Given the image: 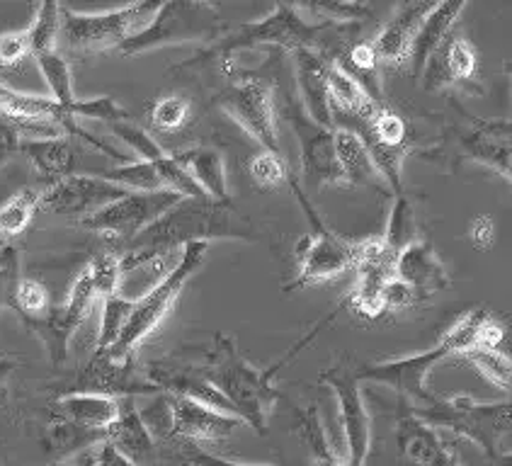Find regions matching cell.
I'll return each instance as SVG.
<instances>
[{"instance_id":"obj_32","label":"cell","mask_w":512,"mask_h":466,"mask_svg":"<svg viewBox=\"0 0 512 466\" xmlns=\"http://www.w3.org/2000/svg\"><path fill=\"white\" fill-rule=\"evenodd\" d=\"M25 132L39 134V139H56V136H66L64 129L56 122L37 117H20L13 112L0 110V168L10 161V158L20 153V144L25 141Z\"/></svg>"},{"instance_id":"obj_52","label":"cell","mask_w":512,"mask_h":466,"mask_svg":"<svg viewBox=\"0 0 512 466\" xmlns=\"http://www.w3.org/2000/svg\"><path fill=\"white\" fill-rule=\"evenodd\" d=\"M415 301H418V294H415L406 282L398 280V277H391V280L386 282V287L381 289V309L384 311L408 309Z\"/></svg>"},{"instance_id":"obj_35","label":"cell","mask_w":512,"mask_h":466,"mask_svg":"<svg viewBox=\"0 0 512 466\" xmlns=\"http://www.w3.org/2000/svg\"><path fill=\"white\" fill-rule=\"evenodd\" d=\"M42 207V195L34 190H20L0 207V238L13 241L30 226L34 212Z\"/></svg>"},{"instance_id":"obj_56","label":"cell","mask_w":512,"mask_h":466,"mask_svg":"<svg viewBox=\"0 0 512 466\" xmlns=\"http://www.w3.org/2000/svg\"><path fill=\"white\" fill-rule=\"evenodd\" d=\"M192 466H275V464H243V462H231V459H224V457H216V454H209V452H195L190 457Z\"/></svg>"},{"instance_id":"obj_27","label":"cell","mask_w":512,"mask_h":466,"mask_svg":"<svg viewBox=\"0 0 512 466\" xmlns=\"http://www.w3.org/2000/svg\"><path fill=\"white\" fill-rule=\"evenodd\" d=\"M105 437L117 452H122L124 457L132 459L139 466L156 452V437L151 435L141 413L136 411L134 399H119L117 420L105 430Z\"/></svg>"},{"instance_id":"obj_5","label":"cell","mask_w":512,"mask_h":466,"mask_svg":"<svg viewBox=\"0 0 512 466\" xmlns=\"http://www.w3.org/2000/svg\"><path fill=\"white\" fill-rule=\"evenodd\" d=\"M207 250H209V243L204 241L187 243V246L182 248L178 265H175L173 270H170L168 275L156 284V287H151L149 292L134 299V309H132V316H129L127 326H124V331L117 338V343L105 352L110 360L122 362L127 360V357H134L136 348H139V345L144 343L153 331H156L158 323H161L163 318L168 316V311L175 306V301H178L182 289H185V284L190 282V277L195 275L199 267H202L204 258H207Z\"/></svg>"},{"instance_id":"obj_7","label":"cell","mask_w":512,"mask_h":466,"mask_svg":"<svg viewBox=\"0 0 512 466\" xmlns=\"http://www.w3.org/2000/svg\"><path fill=\"white\" fill-rule=\"evenodd\" d=\"M229 27L221 22L219 8L209 3H161L146 27L119 47V54L136 56L173 44L216 42Z\"/></svg>"},{"instance_id":"obj_42","label":"cell","mask_w":512,"mask_h":466,"mask_svg":"<svg viewBox=\"0 0 512 466\" xmlns=\"http://www.w3.org/2000/svg\"><path fill=\"white\" fill-rule=\"evenodd\" d=\"M442 61L452 78V83H469L476 76L479 68V54H476L474 44L466 42L462 37H449L440 47Z\"/></svg>"},{"instance_id":"obj_36","label":"cell","mask_w":512,"mask_h":466,"mask_svg":"<svg viewBox=\"0 0 512 466\" xmlns=\"http://www.w3.org/2000/svg\"><path fill=\"white\" fill-rule=\"evenodd\" d=\"M347 73L360 81L369 90L374 100L381 102V85H379V56L372 42H355L347 49L345 61H338Z\"/></svg>"},{"instance_id":"obj_26","label":"cell","mask_w":512,"mask_h":466,"mask_svg":"<svg viewBox=\"0 0 512 466\" xmlns=\"http://www.w3.org/2000/svg\"><path fill=\"white\" fill-rule=\"evenodd\" d=\"M333 144L340 173H343L347 185L369 187V190L391 195L389 185L384 183L377 166H374L367 144H364L360 134L352 132L350 127H333Z\"/></svg>"},{"instance_id":"obj_31","label":"cell","mask_w":512,"mask_h":466,"mask_svg":"<svg viewBox=\"0 0 512 466\" xmlns=\"http://www.w3.org/2000/svg\"><path fill=\"white\" fill-rule=\"evenodd\" d=\"M328 81V95H331L333 112L338 110L340 115H347L352 119H367L374 112V107L381 105L369 95V90L357 81L352 73H347L338 61H328L326 71Z\"/></svg>"},{"instance_id":"obj_16","label":"cell","mask_w":512,"mask_h":466,"mask_svg":"<svg viewBox=\"0 0 512 466\" xmlns=\"http://www.w3.org/2000/svg\"><path fill=\"white\" fill-rule=\"evenodd\" d=\"M355 287H352L347 304L357 314L367 318H379L381 309V289L391 277H396V253L384 243V238H367L360 241L355 267Z\"/></svg>"},{"instance_id":"obj_22","label":"cell","mask_w":512,"mask_h":466,"mask_svg":"<svg viewBox=\"0 0 512 466\" xmlns=\"http://www.w3.org/2000/svg\"><path fill=\"white\" fill-rule=\"evenodd\" d=\"M435 3H423V0H415V3H401L394 10V15L389 17L381 32L374 39V49L381 64L386 66H401L406 64L408 49H411L415 32L420 30L423 20L428 17Z\"/></svg>"},{"instance_id":"obj_34","label":"cell","mask_w":512,"mask_h":466,"mask_svg":"<svg viewBox=\"0 0 512 466\" xmlns=\"http://www.w3.org/2000/svg\"><path fill=\"white\" fill-rule=\"evenodd\" d=\"M384 243L398 255L401 250L413 246L418 241V219H415V207L406 195H396L394 207L389 212V221H386Z\"/></svg>"},{"instance_id":"obj_51","label":"cell","mask_w":512,"mask_h":466,"mask_svg":"<svg viewBox=\"0 0 512 466\" xmlns=\"http://www.w3.org/2000/svg\"><path fill=\"white\" fill-rule=\"evenodd\" d=\"M299 10H311V13L323 15V20L338 22V25H350V22H360L374 15L372 8L362 3H311L299 5Z\"/></svg>"},{"instance_id":"obj_10","label":"cell","mask_w":512,"mask_h":466,"mask_svg":"<svg viewBox=\"0 0 512 466\" xmlns=\"http://www.w3.org/2000/svg\"><path fill=\"white\" fill-rule=\"evenodd\" d=\"M280 110L289 127L294 129L299 139V158H301V180L306 187H323V185H340L345 183L340 173L338 158H335L333 129L323 127L304 112L299 95L284 88L280 95Z\"/></svg>"},{"instance_id":"obj_25","label":"cell","mask_w":512,"mask_h":466,"mask_svg":"<svg viewBox=\"0 0 512 466\" xmlns=\"http://www.w3.org/2000/svg\"><path fill=\"white\" fill-rule=\"evenodd\" d=\"M464 8L466 3H462V0H442V3L432 5V10L423 20L420 30L415 32L411 49H408L406 64L411 66V76L415 81L423 76L430 59L437 54V49L447 42V34L452 30L454 22H457V17L462 15Z\"/></svg>"},{"instance_id":"obj_39","label":"cell","mask_w":512,"mask_h":466,"mask_svg":"<svg viewBox=\"0 0 512 466\" xmlns=\"http://www.w3.org/2000/svg\"><path fill=\"white\" fill-rule=\"evenodd\" d=\"M132 309H134V299L124 297V294L119 292L102 299V321H100V335H98V350L95 352H107L117 343V338L122 335L124 326H127L129 316H132Z\"/></svg>"},{"instance_id":"obj_13","label":"cell","mask_w":512,"mask_h":466,"mask_svg":"<svg viewBox=\"0 0 512 466\" xmlns=\"http://www.w3.org/2000/svg\"><path fill=\"white\" fill-rule=\"evenodd\" d=\"M95 297H98V294H95L93 280H90V270L88 265H85L81 275L73 282L64 304L51 306L42 318H25V321H22V326H25L27 331L42 340L54 367H61L66 362L73 335H76L78 326L83 323V318L88 314Z\"/></svg>"},{"instance_id":"obj_18","label":"cell","mask_w":512,"mask_h":466,"mask_svg":"<svg viewBox=\"0 0 512 466\" xmlns=\"http://www.w3.org/2000/svg\"><path fill=\"white\" fill-rule=\"evenodd\" d=\"M396 452L394 466H462L442 430L415 416L406 401H401L396 418Z\"/></svg>"},{"instance_id":"obj_20","label":"cell","mask_w":512,"mask_h":466,"mask_svg":"<svg viewBox=\"0 0 512 466\" xmlns=\"http://www.w3.org/2000/svg\"><path fill=\"white\" fill-rule=\"evenodd\" d=\"M144 374L151 384H156L158 389H161V394L163 391H168L170 396L195 399L199 403H204V406L214 408V411L229 413V416H233V408L229 406V401L214 389L202 367H195L190 365V362L168 357V360L151 362Z\"/></svg>"},{"instance_id":"obj_60","label":"cell","mask_w":512,"mask_h":466,"mask_svg":"<svg viewBox=\"0 0 512 466\" xmlns=\"http://www.w3.org/2000/svg\"><path fill=\"white\" fill-rule=\"evenodd\" d=\"M505 71H508V76H510V83H512V61L508 66H505Z\"/></svg>"},{"instance_id":"obj_43","label":"cell","mask_w":512,"mask_h":466,"mask_svg":"<svg viewBox=\"0 0 512 466\" xmlns=\"http://www.w3.org/2000/svg\"><path fill=\"white\" fill-rule=\"evenodd\" d=\"M250 178L258 187L263 190H277V187L292 185V178H289L287 161L282 158V153L275 151H260L250 158Z\"/></svg>"},{"instance_id":"obj_50","label":"cell","mask_w":512,"mask_h":466,"mask_svg":"<svg viewBox=\"0 0 512 466\" xmlns=\"http://www.w3.org/2000/svg\"><path fill=\"white\" fill-rule=\"evenodd\" d=\"M32 54L30 32L25 30H10L0 34V68L5 71H15L27 61Z\"/></svg>"},{"instance_id":"obj_15","label":"cell","mask_w":512,"mask_h":466,"mask_svg":"<svg viewBox=\"0 0 512 466\" xmlns=\"http://www.w3.org/2000/svg\"><path fill=\"white\" fill-rule=\"evenodd\" d=\"M64 394H102L112 399H134V396H158L161 389L146 379V374H136L134 357L115 362L105 352H95L93 360L61 391Z\"/></svg>"},{"instance_id":"obj_33","label":"cell","mask_w":512,"mask_h":466,"mask_svg":"<svg viewBox=\"0 0 512 466\" xmlns=\"http://www.w3.org/2000/svg\"><path fill=\"white\" fill-rule=\"evenodd\" d=\"M34 59H37L39 71H42L44 81L49 85L51 100H54L56 105H59L68 115V107L78 100L76 93H73V76H71V66H68V61L59 54V51L39 54L34 56Z\"/></svg>"},{"instance_id":"obj_38","label":"cell","mask_w":512,"mask_h":466,"mask_svg":"<svg viewBox=\"0 0 512 466\" xmlns=\"http://www.w3.org/2000/svg\"><path fill=\"white\" fill-rule=\"evenodd\" d=\"M102 178L110 180V183H115L119 187H124V190H129V192L166 190L156 163H149V161H127V163H122V166L107 170Z\"/></svg>"},{"instance_id":"obj_53","label":"cell","mask_w":512,"mask_h":466,"mask_svg":"<svg viewBox=\"0 0 512 466\" xmlns=\"http://www.w3.org/2000/svg\"><path fill=\"white\" fill-rule=\"evenodd\" d=\"M469 238L479 250H488L496 241V221L491 217H476L469 226Z\"/></svg>"},{"instance_id":"obj_9","label":"cell","mask_w":512,"mask_h":466,"mask_svg":"<svg viewBox=\"0 0 512 466\" xmlns=\"http://www.w3.org/2000/svg\"><path fill=\"white\" fill-rule=\"evenodd\" d=\"M292 190L297 192V200L301 207L306 209L309 219L314 221V233L304 236L297 246V260H299V280L289 289L309 287V284H321L326 280H335V277L345 275L355 267L357 250H360V241H350V238L338 236L331 229H326L321 219H318L316 209L311 207L306 195L301 192L297 183H292Z\"/></svg>"},{"instance_id":"obj_45","label":"cell","mask_w":512,"mask_h":466,"mask_svg":"<svg viewBox=\"0 0 512 466\" xmlns=\"http://www.w3.org/2000/svg\"><path fill=\"white\" fill-rule=\"evenodd\" d=\"M112 134H115L119 141H124V144H127L129 149L139 156V161L158 163L168 156V153L161 149V144H158V141L153 139L146 129H141L139 124H132L129 119L127 122L112 124Z\"/></svg>"},{"instance_id":"obj_19","label":"cell","mask_w":512,"mask_h":466,"mask_svg":"<svg viewBox=\"0 0 512 466\" xmlns=\"http://www.w3.org/2000/svg\"><path fill=\"white\" fill-rule=\"evenodd\" d=\"M170 435L190 442H219L243 428V420L229 413L214 411L195 399L168 396Z\"/></svg>"},{"instance_id":"obj_1","label":"cell","mask_w":512,"mask_h":466,"mask_svg":"<svg viewBox=\"0 0 512 466\" xmlns=\"http://www.w3.org/2000/svg\"><path fill=\"white\" fill-rule=\"evenodd\" d=\"M212 238H236V241H255L253 224L233 207L231 202H216L212 197L204 200H182L170 207L161 219L153 221L146 231H141L119 258L122 275L153 263L156 258H166L170 250L185 248L187 243Z\"/></svg>"},{"instance_id":"obj_49","label":"cell","mask_w":512,"mask_h":466,"mask_svg":"<svg viewBox=\"0 0 512 466\" xmlns=\"http://www.w3.org/2000/svg\"><path fill=\"white\" fill-rule=\"evenodd\" d=\"M90 270V280H93L95 294L100 299L110 297V294H117L119 287V277H122V267H119V258L110 253L95 255L93 260L88 263Z\"/></svg>"},{"instance_id":"obj_41","label":"cell","mask_w":512,"mask_h":466,"mask_svg":"<svg viewBox=\"0 0 512 466\" xmlns=\"http://www.w3.org/2000/svg\"><path fill=\"white\" fill-rule=\"evenodd\" d=\"M30 32V44H32V54H49V51H56V42H59L61 34V5L51 3H42L37 8V15H34L32 25L27 27Z\"/></svg>"},{"instance_id":"obj_54","label":"cell","mask_w":512,"mask_h":466,"mask_svg":"<svg viewBox=\"0 0 512 466\" xmlns=\"http://www.w3.org/2000/svg\"><path fill=\"white\" fill-rule=\"evenodd\" d=\"M503 340H505V326L498 321V318L488 314L479 331V340H476V345H481V348H500Z\"/></svg>"},{"instance_id":"obj_30","label":"cell","mask_w":512,"mask_h":466,"mask_svg":"<svg viewBox=\"0 0 512 466\" xmlns=\"http://www.w3.org/2000/svg\"><path fill=\"white\" fill-rule=\"evenodd\" d=\"M173 156L195 178L204 195L216 202H231L229 183H226V163L219 151L209 149V146H197V149L173 153Z\"/></svg>"},{"instance_id":"obj_24","label":"cell","mask_w":512,"mask_h":466,"mask_svg":"<svg viewBox=\"0 0 512 466\" xmlns=\"http://www.w3.org/2000/svg\"><path fill=\"white\" fill-rule=\"evenodd\" d=\"M396 277L406 282L418 294V299L435 297L449 287L445 263L437 258L435 248L420 238L396 255Z\"/></svg>"},{"instance_id":"obj_61","label":"cell","mask_w":512,"mask_h":466,"mask_svg":"<svg viewBox=\"0 0 512 466\" xmlns=\"http://www.w3.org/2000/svg\"><path fill=\"white\" fill-rule=\"evenodd\" d=\"M88 466H98V464H95V457L93 459H90V464Z\"/></svg>"},{"instance_id":"obj_3","label":"cell","mask_w":512,"mask_h":466,"mask_svg":"<svg viewBox=\"0 0 512 466\" xmlns=\"http://www.w3.org/2000/svg\"><path fill=\"white\" fill-rule=\"evenodd\" d=\"M340 27L343 25L331 20L309 22L301 15L299 8L277 3L275 8H272V13L260 17V20L241 22V25L229 27L216 42H212V47L202 49L182 66H195L199 61L207 59L229 61L231 56L238 54V51L255 47H282L294 54V51L299 49H314L316 44L323 42V37H326L328 32H338Z\"/></svg>"},{"instance_id":"obj_2","label":"cell","mask_w":512,"mask_h":466,"mask_svg":"<svg viewBox=\"0 0 512 466\" xmlns=\"http://www.w3.org/2000/svg\"><path fill=\"white\" fill-rule=\"evenodd\" d=\"M338 309H333L331 314L323 318L321 323L311 333H306V338H301L292 350H287V355L280 362H275L270 369H258L253 367L246 357L241 355L236 348V343L226 333H214V345L209 352V360L204 365V374L212 382V386L229 401L233 408V416L241 418L243 423L250 428L258 430L260 435L267 430V418H270L272 408H275L277 399H280V389L272 384L275 374L287 365L289 360L297 357L299 350H304L311 340L321 333V328L328 321H333Z\"/></svg>"},{"instance_id":"obj_29","label":"cell","mask_w":512,"mask_h":466,"mask_svg":"<svg viewBox=\"0 0 512 466\" xmlns=\"http://www.w3.org/2000/svg\"><path fill=\"white\" fill-rule=\"evenodd\" d=\"M56 411L66 423L90 433H105L117 420L119 399L102 394H64L56 401Z\"/></svg>"},{"instance_id":"obj_4","label":"cell","mask_w":512,"mask_h":466,"mask_svg":"<svg viewBox=\"0 0 512 466\" xmlns=\"http://www.w3.org/2000/svg\"><path fill=\"white\" fill-rule=\"evenodd\" d=\"M488 311L476 309L469 311L449 328L445 338L435 345V348L418 352V355L401 357V360H389V362H377V365H369L357 372L360 382H379L391 386L401 394V401H406L411 408L425 406L432 396L428 389V377L430 372L440 365L442 360L449 355H464L466 350L474 348L476 340H479V331L486 321Z\"/></svg>"},{"instance_id":"obj_11","label":"cell","mask_w":512,"mask_h":466,"mask_svg":"<svg viewBox=\"0 0 512 466\" xmlns=\"http://www.w3.org/2000/svg\"><path fill=\"white\" fill-rule=\"evenodd\" d=\"M216 105L229 115L265 151L280 153L277 136V100L272 85L258 76L233 78V83L216 98Z\"/></svg>"},{"instance_id":"obj_37","label":"cell","mask_w":512,"mask_h":466,"mask_svg":"<svg viewBox=\"0 0 512 466\" xmlns=\"http://www.w3.org/2000/svg\"><path fill=\"white\" fill-rule=\"evenodd\" d=\"M466 360L471 362L486 382H491L498 389L512 394V357L500 348H481L474 345L464 352Z\"/></svg>"},{"instance_id":"obj_44","label":"cell","mask_w":512,"mask_h":466,"mask_svg":"<svg viewBox=\"0 0 512 466\" xmlns=\"http://www.w3.org/2000/svg\"><path fill=\"white\" fill-rule=\"evenodd\" d=\"M20 282V248L15 243H3L0 246V311L13 309L17 314Z\"/></svg>"},{"instance_id":"obj_40","label":"cell","mask_w":512,"mask_h":466,"mask_svg":"<svg viewBox=\"0 0 512 466\" xmlns=\"http://www.w3.org/2000/svg\"><path fill=\"white\" fill-rule=\"evenodd\" d=\"M299 433L304 437L306 447H309L311 457L316 459L318 466H347L335 457L331 442H328L326 430H323L321 416H318V408L309 406L299 413Z\"/></svg>"},{"instance_id":"obj_59","label":"cell","mask_w":512,"mask_h":466,"mask_svg":"<svg viewBox=\"0 0 512 466\" xmlns=\"http://www.w3.org/2000/svg\"><path fill=\"white\" fill-rule=\"evenodd\" d=\"M90 459H93V457H83L81 462H78V464H73V466H88V464H90Z\"/></svg>"},{"instance_id":"obj_47","label":"cell","mask_w":512,"mask_h":466,"mask_svg":"<svg viewBox=\"0 0 512 466\" xmlns=\"http://www.w3.org/2000/svg\"><path fill=\"white\" fill-rule=\"evenodd\" d=\"M190 112V100L182 98V95H166V98L156 100V105H153L151 122L156 124V129H161L166 134L178 132L182 124L190 119Z\"/></svg>"},{"instance_id":"obj_63","label":"cell","mask_w":512,"mask_h":466,"mask_svg":"<svg viewBox=\"0 0 512 466\" xmlns=\"http://www.w3.org/2000/svg\"><path fill=\"white\" fill-rule=\"evenodd\" d=\"M182 466H192V464H182Z\"/></svg>"},{"instance_id":"obj_8","label":"cell","mask_w":512,"mask_h":466,"mask_svg":"<svg viewBox=\"0 0 512 466\" xmlns=\"http://www.w3.org/2000/svg\"><path fill=\"white\" fill-rule=\"evenodd\" d=\"M158 8L161 3H132L105 13H73L61 8L59 42L66 51L78 56L119 49L132 34L139 32L141 22L149 25Z\"/></svg>"},{"instance_id":"obj_23","label":"cell","mask_w":512,"mask_h":466,"mask_svg":"<svg viewBox=\"0 0 512 466\" xmlns=\"http://www.w3.org/2000/svg\"><path fill=\"white\" fill-rule=\"evenodd\" d=\"M328 61L314 49L294 51V76L299 85V102L314 122L333 129V105L326 81Z\"/></svg>"},{"instance_id":"obj_12","label":"cell","mask_w":512,"mask_h":466,"mask_svg":"<svg viewBox=\"0 0 512 466\" xmlns=\"http://www.w3.org/2000/svg\"><path fill=\"white\" fill-rule=\"evenodd\" d=\"M182 200L173 190H156V192H129L122 200L112 202L110 207L90 214L78 221L81 229L105 233L119 241H134L141 231H146L153 221H158L170 207H175Z\"/></svg>"},{"instance_id":"obj_46","label":"cell","mask_w":512,"mask_h":466,"mask_svg":"<svg viewBox=\"0 0 512 466\" xmlns=\"http://www.w3.org/2000/svg\"><path fill=\"white\" fill-rule=\"evenodd\" d=\"M68 115L73 119H98V122L112 124L127 122L129 115L122 105L110 95H102V98H90V100H76L71 107H68Z\"/></svg>"},{"instance_id":"obj_14","label":"cell","mask_w":512,"mask_h":466,"mask_svg":"<svg viewBox=\"0 0 512 466\" xmlns=\"http://www.w3.org/2000/svg\"><path fill=\"white\" fill-rule=\"evenodd\" d=\"M321 382L331 386L338 399L347 445V466H364L369 457V445H372V416L364 403L357 372L347 367L323 369Z\"/></svg>"},{"instance_id":"obj_58","label":"cell","mask_w":512,"mask_h":466,"mask_svg":"<svg viewBox=\"0 0 512 466\" xmlns=\"http://www.w3.org/2000/svg\"><path fill=\"white\" fill-rule=\"evenodd\" d=\"M496 464H498V466H512V450L500 454V457L496 459Z\"/></svg>"},{"instance_id":"obj_21","label":"cell","mask_w":512,"mask_h":466,"mask_svg":"<svg viewBox=\"0 0 512 466\" xmlns=\"http://www.w3.org/2000/svg\"><path fill=\"white\" fill-rule=\"evenodd\" d=\"M0 110L5 112H13V115H20V117H37V119H49V122H56L61 129H64L66 136H71V139H85L90 141L93 146H98L102 153H107V156L117 158V161H124L127 163V156H122V153H117V149H112L110 144H105V141L95 139L93 134H88L85 129L78 124V119L68 117L64 110H61L59 105H56L51 98H44V95H32V93H22V90H15V88H8L5 83H0Z\"/></svg>"},{"instance_id":"obj_17","label":"cell","mask_w":512,"mask_h":466,"mask_svg":"<svg viewBox=\"0 0 512 466\" xmlns=\"http://www.w3.org/2000/svg\"><path fill=\"white\" fill-rule=\"evenodd\" d=\"M129 190L119 187L105 178L93 175H71L59 180L42 195V207L59 217H90L100 209L110 207L112 202L127 197Z\"/></svg>"},{"instance_id":"obj_57","label":"cell","mask_w":512,"mask_h":466,"mask_svg":"<svg viewBox=\"0 0 512 466\" xmlns=\"http://www.w3.org/2000/svg\"><path fill=\"white\" fill-rule=\"evenodd\" d=\"M17 369V362L13 357H0V391H3L5 382H8V377L13 374Z\"/></svg>"},{"instance_id":"obj_62","label":"cell","mask_w":512,"mask_h":466,"mask_svg":"<svg viewBox=\"0 0 512 466\" xmlns=\"http://www.w3.org/2000/svg\"><path fill=\"white\" fill-rule=\"evenodd\" d=\"M508 180L512 183V168H510V173H508Z\"/></svg>"},{"instance_id":"obj_28","label":"cell","mask_w":512,"mask_h":466,"mask_svg":"<svg viewBox=\"0 0 512 466\" xmlns=\"http://www.w3.org/2000/svg\"><path fill=\"white\" fill-rule=\"evenodd\" d=\"M20 156L32 163V168L44 180L71 178L78 163V149L71 136H56V139H25L20 144Z\"/></svg>"},{"instance_id":"obj_55","label":"cell","mask_w":512,"mask_h":466,"mask_svg":"<svg viewBox=\"0 0 512 466\" xmlns=\"http://www.w3.org/2000/svg\"><path fill=\"white\" fill-rule=\"evenodd\" d=\"M95 464L98 466H139L136 462H132V459L124 457L122 452H117L110 442H105V445L100 447V452L95 454Z\"/></svg>"},{"instance_id":"obj_48","label":"cell","mask_w":512,"mask_h":466,"mask_svg":"<svg viewBox=\"0 0 512 466\" xmlns=\"http://www.w3.org/2000/svg\"><path fill=\"white\" fill-rule=\"evenodd\" d=\"M49 309V289L39 280L22 277L20 289H17V316H20V321H25V318H42Z\"/></svg>"},{"instance_id":"obj_6","label":"cell","mask_w":512,"mask_h":466,"mask_svg":"<svg viewBox=\"0 0 512 466\" xmlns=\"http://www.w3.org/2000/svg\"><path fill=\"white\" fill-rule=\"evenodd\" d=\"M411 411L442 433L449 430V433L469 437L493 462L503 454L500 440L512 430V401L479 403L471 396H449V399L432 396L425 406L411 408Z\"/></svg>"}]
</instances>
